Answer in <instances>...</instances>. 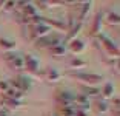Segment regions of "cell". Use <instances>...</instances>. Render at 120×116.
<instances>
[{
  "instance_id": "1",
  "label": "cell",
  "mask_w": 120,
  "mask_h": 116,
  "mask_svg": "<svg viewBox=\"0 0 120 116\" xmlns=\"http://www.w3.org/2000/svg\"><path fill=\"white\" fill-rule=\"evenodd\" d=\"M97 39H99V42H100V45H102L103 51L106 53V56L114 59L117 62V60H119V48H117L116 43H114L109 37H106L105 34H102V33L97 34Z\"/></svg>"
},
{
  "instance_id": "2",
  "label": "cell",
  "mask_w": 120,
  "mask_h": 116,
  "mask_svg": "<svg viewBox=\"0 0 120 116\" xmlns=\"http://www.w3.org/2000/svg\"><path fill=\"white\" fill-rule=\"evenodd\" d=\"M71 76L77 79L79 82H82L83 85H89V87H95L97 84L103 82V76L95 73H72Z\"/></svg>"
},
{
  "instance_id": "3",
  "label": "cell",
  "mask_w": 120,
  "mask_h": 116,
  "mask_svg": "<svg viewBox=\"0 0 120 116\" xmlns=\"http://www.w3.org/2000/svg\"><path fill=\"white\" fill-rule=\"evenodd\" d=\"M51 33V25H46V23H39L35 26H29L28 29V37L29 39H40V37H45V36H49Z\"/></svg>"
},
{
  "instance_id": "4",
  "label": "cell",
  "mask_w": 120,
  "mask_h": 116,
  "mask_svg": "<svg viewBox=\"0 0 120 116\" xmlns=\"http://www.w3.org/2000/svg\"><path fill=\"white\" fill-rule=\"evenodd\" d=\"M5 59H6V62L9 63V67L12 68V70L15 71H23L25 70V60H23V56H20V54H5Z\"/></svg>"
},
{
  "instance_id": "5",
  "label": "cell",
  "mask_w": 120,
  "mask_h": 116,
  "mask_svg": "<svg viewBox=\"0 0 120 116\" xmlns=\"http://www.w3.org/2000/svg\"><path fill=\"white\" fill-rule=\"evenodd\" d=\"M56 101L59 104V107H74V95L66 90L56 93Z\"/></svg>"
},
{
  "instance_id": "6",
  "label": "cell",
  "mask_w": 120,
  "mask_h": 116,
  "mask_svg": "<svg viewBox=\"0 0 120 116\" xmlns=\"http://www.w3.org/2000/svg\"><path fill=\"white\" fill-rule=\"evenodd\" d=\"M9 87H12L14 90H17V91L25 93L31 88V82H29V79L25 77V76H17L15 79H12V81L9 82Z\"/></svg>"
},
{
  "instance_id": "7",
  "label": "cell",
  "mask_w": 120,
  "mask_h": 116,
  "mask_svg": "<svg viewBox=\"0 0 120 116\" xmlns=\"http://www.w3.org/2000/svg\"><path fill=\"white\" fill-rule=\"evenodd\" d=\"M60 43V37L59 36H45L35 40V46L39 48H52V46Z\"/></svg>"
},
{
  "instance_id": "8",
  "label": "cell",
  "mask_w": 120,
  "mask_h": 116,
  "mask_svg": "<svg viewBox=\"0 0 120 116\" xmlns=\"http://www.w3.org/2000/svg\"><path fill=\"white\" fill-rule=\"evenodd\" d=\"M23 60H25V70L28 71L29 74H37L39 73V59H37L34 54L28 53L23 57Z\"/></svg>"
},
{
  "instance_id": "9",
  "label": "cell",
  "mask_w": 120,
  "mask_h": 116,
  "mask_svg": "<svg viewBox=\"0 0 120 116\" xmlns=\"http://www.w3.org/2000/svg\"><path fill=\"white\" fill-rule=\"evenodd\" d=\"M91 107V102L86 96L83 95H79V96H74V108L75 110H82V112H85Z\"/></svg>"
},
{
  "instance_id": "10",
  "label": "cell",
  "mask_w": 120,
  "mask_h": 116,
  "mask_svg": "<svg viewBox=\"0 0 120 116\" xmlns=\"http://www.w3.org/2000/svg\"><path fill=\"white\" fill-rule=\"evenodd\" d=\"M2 107L5 110H17V108H22V107H25V102L22 101H14V99H3L2 102Z\"/></svg>"
},
{
  "instance_id": "11",
  "label": "cell",
  "mask_w": 120,
  "mask_h": 116,
  "mask_svg": "<svg viewBox=\"0 0 120 116\" xmlns=\"http://www.w3.org/2000/svg\"><path fill=\"white\" fill-rule=\"evenodd\" d=\"M80 95L86 96V98H95L100 95V90L97 87H89V85H82L80 87Z\"/></svg>"
},
{
  "instance_id": "12",
  "label": "cell",
  "mask_w": 120,
  "mask_h": 116,
  "mask_svg": "<svg viewBox=\"0 0 120 116\" xmlns=\"http://www.w3.org/2000/svg\"><path fill=\"white\" fill-rule=\"evenodd\" d=\"M68 48H69L72 53H82V51L85 50V42L80 40V39H71Z\"/></svg>"
},
{
  "instance_id": "13",
  "label": "cell",
  "mask_w": 120,
  "mask_h": 116,
  "mask_svg": "<svg viewBox=\"0 0 120 116\" xmlns=\"http://www.w3.org/2000/svg\"><path fill=\"white\" fill-rule=\"evenodd\" d=\"M94 108L97 110V112H100V113H106L108 110H109V102L105 101V99H102V98H97L95 102H94Z\"/></svg>"
},
{
  "instance_id": "14",
  "label": "cell",
  "mask_w": 120,
  "mask_h": 116,
  "mask_svg": "<svg viewBox=\"0 0 120 116\" xmlns=\"http://www.w3.org/2000/svg\"><path fill=\"white\" fill-rule=\"evenodd\" d=\"M45 77H46V81H49V82H57L62 77V74H60L59 70H56V68H48V70L45 71Z\"/></svg>"
},
{
  "instance_id": "15",
  "label": "cell",
  "mask_w": 120,
  "mask_h": 116,
  "mask_svg": "<svg viewBox=\"0 0 120 116\" xmlns=\"http://www.w3.org/2000/svg\"><path fill=\"white\" fill-rule=\"evenodd\" d=\"M102 22H103V12H100V14L95 16L94 23H92V28H91V34L92 36H97V34H99L100 26H102Z\"/></svg>"
},
{
  "instance_id": "16",
  "label": "cell",
  "mask_w": 120,
  "mask_h": 116,
  "mask_svg": "<svg viewBox=\"0 0 120 116\" xmlns=\"http://www.w3.org/2000/svg\"><path fill=\"white\" fill-rule=\"evenodd\" d=\"M112 93H114L112 84H105V85H103V88L100 90V96H102V99H105V101H108V99L112 96Z\"/></svg>"
},
{
  "instance_id": "17",
  "label": "cell",
  "mask_w": 120,
  "mask_h": 116,
  "mask_svg": "<svg viewBox=\"0 0 120 116\" xmlns=\"http://www.w3.org/2000/svg\"><path fill=\"white\" fill-rule=\"evenodd\" d=\"M106 22H108L109 25L117 26V25L120 23V16L117 14L116 11H111V12H108V14H106Z\"/></svg>"
},
{
  "instance_id": "18",
  "label": "cell",
  "mask_w": 120,
  "mask_h": 116,
  "mask_svg": "<svg viewBox=\"0 0 120 116\" xmlns=\"http://www.w3.org/2000/svg\"><path fill=\"white\" fill-rule=\"evenodd\" d=\"M49 51H51L52 56H65V54H66V46H65L63 43H59V45L49 48Z\"/></svg>"
},
{
  "instance_id": "19",
  "label": "cell",
  "mask_w": 120,
  "mask_h": 116,
  "mask_svg": "<svg viewBox=\"0 0 120 116\" xmlns=\"http://www.w3.org/2000/svg\"><path fill=\"white\" fill-rule=\"evenodd\" d=\"M79 6H80V20H83V19H85V16L89 12L92 3H91V2H80V3H79Z\"/></svg>"
},
{
  "instance_id": "20",
  "label": "cell",
  "mask_w": 120,
  "mask_h": 116,
  "mask_svg": "<svg viewBox=\"0 0 120 116\" xmlns=\"http://www.w3.org/2000/svg\"><path fill=\"white\" fill-rule=\"evenodd\" d=\"M57 115L59 116H74L75 115V108L74 107H59Z\"/></svg>"
},
{
  "instance_id": "21",
  "label": "cell",
  "mask_w": 120,
  "mask_h": 116,
  "mask_svg": "<svg viewBox=\"0 0 120 116\" xmlns=\"http://www.w3.org/2000/svg\"><path fill=\"white\" fill-rule=\"evenodd\" d=\"M0 48H3V50H14L15 48V42H14V40H9V39L2 37V39H0Z\"/></svg>"
},
{
  "instance_id": "22",
  "label": "cell",
  "mask_w": 120,
  "mask_h": 116,
  "mask_svg": "<svg viewBox=\"0 0 120 116\" xmlns=\"http://www.w3.org/2000/svg\"><path fill=\"white\" fill-rule=\"evenodd\" d=\"M85 65H86V62H85L83 59H79V57L69 60V67H71V68H83Z\"/></svg>"
},
{
  "instance_id": "23",
  "label": "cell",
  "mask_w": 120,
  "mask_h": 116,
  "mask_svg": "<svg viewBox=\"0 0 120 116\" xmlns=\"http://www.w3.org/2000/svg\"><path fill=\"white\" fill-rule=\"evenodd\" d=\"M111 110H112L114 113H116V116L119 115V110H120V99L119 98H112L111 99Z\"/></svg>"
},
{
  "instance_id": "24",
  "label": "cell",
  "mask_w": 120,
  "mask_h": 116,
  "mask_svg": "<svg viewBox=\"0 0 120 116\" xmlns=\"http://www.w3.org/2000/svg\"><path fill=\"white\" fill-rule=\"evenodd\" d=\"M17 93H19L17 90H14V88H12V87H9V88H8V90H6V91L3 93V99H14Z\"/></svg>"
},
{
  "instance_id": "25",
  "label": "cell",
  "mask_w": 120,
  "mask_h": 116,
  "mask_svg": "<svg viewBox=\"0 0 120 116\" xmlns=\"http://www.w3.org/2000/svg\"><path fill=\"white\" fill-rule=\"evenodd\" d=\"M3 11L5 12H9L11 9H15V2H3Z\"/></svg>"
},
{
  "instance_id": "26",
  "label": "cell",
  "mask_w": 120,
  "mask_h": 116,
  "mask_svg": "<svg viewBox=\"0 0 120 116\" xmlns=\"http://www.w3.org/2000/svg\"><path fill=\"white\" fill-rule=\"evenodd\" d=\"M80 28H82V22H77V23H75V28H71V31H69V39L74 37V36L79 33V29H80Z\"/></svg>"
},
{
  "instance_id": "27",
  "label": "cell",
  "mask_w": 120,
  "mask_h": 116,
  "mask_svg": "<svg viewBox=\"0 0 120 116\" xmlns=\"http://www.w3.org/2000/svg\"><path fill=\"white\" fill-rule=\"evenodd\" d=\"M8 88H9V82H6V81H0V91L5 93Z\"/></svg>"
},
{
  "instance_id": "28",
  "label": "cell",
  "mask_w": 120,
  "mask_h": 116,
  "mask_svg": "<svg viewBox=\"0 0 120 116\" xmlns=\"http://www.w3.org/2000/svg\"><path fill=\"white\" fill-rule=\"evenodd\" d=\"M0 116H9V112L5 110L3 107H0Z\"/></svg>"
},
{
  "instance_id": "29",
  "label": "cell",
  "mask_w": 120,
  "mask_h": 116,
  "mask_svg": "<svg viewBox=\"0 0 120 116\" xmlns=\"http://www.w3.org/2000/svg\"><path fill=\"white\" fill-rule=\"evenodd\" d=\"M74 116H88L86 112H82V110H75V115Z\"/></svg>"
},
{
  "instance_id": "30",
  "label": "cell",
  "mask_w": 120,
  "mask_h": 116,
  "mask_svg": "<svg viewBox=\"0 0 120 116\" xmlns=\"http://www.w3.org/2000/svg\"><path fill=\"white\" fill-rule=\"evenodd\" d=\"M2 6H3V2H0V9H2Z\"/></svg>"
},
{
  "instance_id": "31",
  "label": "cell",
  "mask_w": 120,
  "mask_h": 116,
  "mask_svg": "<svg viewBox=\"0 0 120 116\" xmlns=\"http://www.w3.org/2000/svg\"><path fill=\"white\" fill-rule=\"evenodd\" d=\"M46 116H56V115H46Z\"/></svg>"
}]
</instances>
